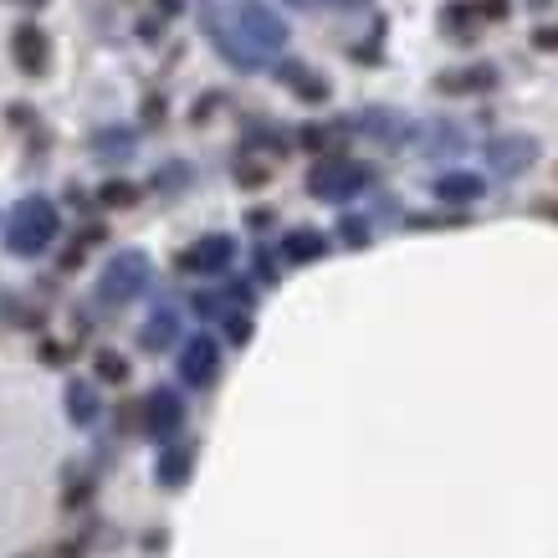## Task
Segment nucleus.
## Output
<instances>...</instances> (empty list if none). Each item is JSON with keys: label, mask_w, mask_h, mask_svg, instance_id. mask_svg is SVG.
<instances>
[{"label": "nucleus", "mask_w": 558, "mask_h": 558, "mask_svg": "<svg viewBox=\"0 0 558 558\" xmlns=\"http://www.w3.org/2000/svg\"><path fill=\"white\" fill-rule=\"evenodd\" d=\"M210 36H216L220 57L241 72L267 68L277 51L288 47V21L267 11L262 0H226L220 11H210Z\"/></svg>", "instance_id": "nucleus-1"}, {"label": "nucleus", "mask_w": 558, "mask_h": 558, "mask_svg": "<svg viewBox=\"0 0 558 558\" xmlns=\"http://www.w3.org/2000/svg\"><path fill=\"white\" fill-rule=\"evenodd\" d=\"M57 231H62V216H57V205L41 201V195H26V201L11 210V220H5V252L16 256H41L57 241Z\"/></svg>", "instance_id": "nucleus-2"}, {"label": "nucleus", "mask_w": 558, "mask_h": 558, "mask_svg": "<svg viewBox=\"0 0 558 558\" xmlns=\"http://www.w3.org/2000/svg\"><path fill=\"white\" fill-rule=\"evenodd\" d=\"M149 256L144 252H119L108 267H102L98 277V303L119 307V303H134V298H144V288H149Z\"/></svg>", "instance_id": "nucleus-3"}, {"label": "nucleus", "mask_w": 558, "mask_h": 558, "mask_svg": "<svg viewBox=\"0 0 558 558\" xmlns=\"http://www.w3.org/2000/svg\"><path fill=\"white\" fill-rule=\"evenodd\" d=\"M364 185H369V170L354 165V159H323L318 170L307 174V190H313L318 201H333V205L354 201Z\"/></svg>", "instance_id": "nucleus-4"}, {"label": "nucleus", "mask_w": 558, "mask_h": 558, "mask_svg": "<svg viewBox=\"0 0 558 558\" xmlns=\"http://www.w3.org/2000/svg\"><path fill=\"white\" fill-rule=\"evenodd\" d=\"M487 159H492V170L497 174H527L533 165H538V138H527V134H502V138H492L487 144Z\"/></svg>", "instance_id": "nucleus-5"}, {"label": "nucleus", "mask_w": 558, "mask_h": 558, "mask_svg": "<svg viewBox=\"0 0 558 558\" xmlns=\"http://www.w3.org/2000/svg\"><path fill=\"white\" fill-rule=\"evenodd\" d=\"M180 425H185V400L174 389H149V400H144V430L170 440Z\"/></svg>", "instance_id": "nucleus-6"}, {"label": "nucleus", "mask_w": 558, "mask_h": 558, "mask_svg": "<svg viewBox=\"0 0 558 558\" xmlns=\"http://www.w3.org/2000/svg\"><path fill=\"white\" fill-rule=\"evenodd\" d=\"M216 369H220V343L210 339V333H201V339H190L185 349H180V379L185 385H210L216 379Z\"/></svg>", "instance_id": "nucleus-7"}, {"label": "nucleus", "mask_w": 558, "mask_h": 558, "mask_svg": "<svg viewBox=\"0 0 558 558\" xmlns=\"http://www.w3.org/2000/svg\"><path fill=\"white\" fill-rule=\"evenodd\" d=\"M231 262H236V241L231 236H201L190 252H180L185 271H226Z\"/></svg>", "instance_id": "nucleus-8"}, {"label": "nucleus", "mask_w": 558, "mask_h": 558, "mask_svg": "<svg viewBox=\"0 0 558 558\" xmlns=\"http://www.w3.org/2000/svg\"><path fill=\"white\" fill-rule=\"evenodd\" d=\"M482 195H487V180H482V174L457 170V174H440L436 180V201H446V205H472V201H482Z\"/></svg>", "instance_id": "nucleus-9"}, {"label": "nucleus", "mask_w": 558, "mask_h": 558, "mask_svg": "<svg viewBox=\"0 0 558 558\" xmlns=\"http://www.w3.org/2000/svg\"><path fill=\"white\" fill-rule=\"evenodd\" d=\"M16 62L21 72H32V77H41L47 72V36H41V26H16Z\"/></svg>", "instance_id": "nucleus-10"}, {"label": "nucleus", "mask_w": 558, "mask_h": 558, "mask_svg": "<svg viewBox=\"0 0 558 558\" xmlns=\"http://www.w3.org/2000/svg\"><path fill=\"white\" fill-rule=\"evenodd\" d=\"M359 123H364V129L379 138V144H389V149H400V144L410 138V119H405V113H385V108H369V113H364Z\"/></svg>", "instance_id": "nucleus-11"}, {"label": "nucleus", "mask_w": 558, "mask_h": 558, "mask_svg": "<svg viewBox=\"0 0 558 558\" xmlns=\"http://www.w3.org/2000/svg\"><path fill=\"white\" fill-rule=\"evenodd\" d=\"M277 77H282V83H288L298 98H307V102H323V98H328V83H323L313 68H303V62H282V68H277Z\"/></svg>", "instance_id": "nucleus-12"}, {"label": "nucleus", "mask_w": 558, "mask_h": 558, "mask_svg": "<svg viewBox=\"0 0 558 558\" xmlns=\"http://www.w3.org/2000/svg\"><path fill=\"white\" fill-rule=\"evenodd\" d=\"M497 87V68H461L440 77V93H487Z\"/></svg>", "instance_id": "nucleus-13"}, {"label": "nucleus", "mask_w": 558, "mask_h": 558, "mask_svg": "<svg viewBox=\"0 0 558 558\" xmlns=\"http://www.w3.org/2000/svg\"><path fill=\"white\" fill-rule=\"evenodd\" d=\"M174 333H180V318L165 307V313H154L149 328H144L138 339H144V349H149V354H159V349H170V343H174Z\"/></svg>", "instance_id": "nucleus-14"}, {"label": "nucleus", "mask_w": 558, "mask_h": 558, "mask_svg": "<svg viewBox=\"0 0 558 558\" xmlns=\"http://www.w3.org/2000/svg\"><path fill=\"white\" fill-rule=\"evenodd\" d=\"M282 252H288V262H318V256L328 252V241H323L318 231H292V236L282 241Z\"/></svg>", "instance_id": "nucleus-15"}, {"label": "nucleus", "mask_w": 558, "mask_h": 558, "mask_svg": "<svg viewBox=\"0 0 558 558\" xmlns=\"http://www.w3.org/2000/svg\"><path fill=\"white\" fill-rule=\"evenodd\" d=\"M68 415L77 425L98 421V395H93V385H68Z\"/></svg>", "instance_id": "nucleus-16"}, {"label": "nucleus", "mask_w": 558, "mask_h": 558, "mask_svg": "<svg viewBox=\"0 0 558 558\" xmlns=\"http://www.w3.org/2000/svg\"><path fill=\"white\" fill-rule=\"evenodd\" d=\"M159 482H165V487H185L190 482V451H165V457H159Z\"/></svg>", "instance_id": "nucleus-17"}, {"label": "nucleus", "mask_w": 558, "mask_h": 558, "mask_svg": "<svg viewBox=\"0 0 558 558\" xmlns=\"http://www.w3.org/2000/svg\"><path fill=\"white\" fill-rule=\"evenodd\" d=\"M440 21H446V32L451 36H466V26H476V5L472 0H451V5L440 11Z\"/></svg>", "instance_id": "nucleus-18"}, {"label": "nucleus", "mask_w": 558, "mask_h": 558, "mask_svg": "<svg viewBox=\"0 0 558 558\" xmlns=\"http://www.w3.org/2000/svg\"><path fill=\"white\" fill-rule=\"evenodd\" d=\"M343 241H349V246H364V241H369V220L349 216V220H343Z\"/></svg>", "instance_id": "nucleus-19"}, {"label": "nucleus", "mask_w": 558, "mask_h": 558, "mask_svg": "<svg viewBox=\"0 0 558 558\" xmlns=\"http://www.w3.org/2000/svg\"><path fill=\"white\" fill-rule=\"evenodd\" d=\"M98 149H102V154H113V159H119V154H129V149H134V138H129V134H102V138H98Z\"/></svg>", "instance_id": "nucleus-20"}, {"label": "nucleus", "mask_w": 558, "mask_h": 558, "mask_svg": "<svg viewBox=\"0 0 558 558\" xmlns=\"http://www.w3.org/2000/svg\"><path fill=\"white\" fill-rule=\"evenodd\" d=\"M134 201H138L134 185H108L102 190V205H134Z\"/></svg>", "instance_id": "nucleus-21"}, {"label": "nucleus", "mask_w": 558, "mask_h": 558, "mask_svg": "<svg viewBox=\"0 0 558 558\" xmlns=\"http://www.w3.org/2000/svg\"><path fill=\"white\" fill-rule=\"evenodd\" d=\"M98 374H102V379H123V374H129V364H123L119 354H98Z\"/></svg>", "instance_id": "nucleus-22"}, {"label": "nucleus", "mask_w": 558, "mask_h": 558, "mask_svg": "<svg viewBox=\"0 0 558 558\" xmlns=\"http://www.w3.org/2000/svg\"><path fill=\"white\" fill-rule=\"evenodd\" d=\"M533 47H538V51H558V26H538V32H533Z\"/></svg>", "instance_id": "nucleus-23"}, {"label": "nucleus", "mask_w": 558, "mask_h": 558, "mask_svg": "<svg viewBox=\"0 0 558 558\" xmlns=\"http://www.w3.org/2000/svg\"><path fill=\"white\" fill-rule=\"evenodd\" d=\"M482 11H487V16H502V11H508V0H482Z\"/></svg>", "instance_id": "nucleus-24"}, {"label": "nucleus", "mask_w": 558, "mask_h": 558, "mask_svg": "<svg viewBox=\"0 0 558 558\" xmlns=\"http://www.w3.org/2000/svg\"><path fill=\"white\" fill-rule=\"evenodd\" d=\"M292 5H303V11H313V5H323V0H292Z\"/></svg>", "instance_id": "nucleus-25"}]
</instances>
